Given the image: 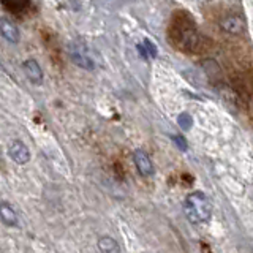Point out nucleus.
Instances as JSON below:
<instances>
[{
  "instance_id": "obj_9",
  "label": "nucleus",
  "mask_w": 253,
  "mask_h": 253,
  "mask_svg": "<svg viewBox=\"0 0 253 253\" xmlns=\"http://www.w3.org/2000/svg\"><path fill=\"white\" fill-rule=\"evenodd\" d=\"M98 250L100 253H121L119 244L109 236H103L98 239Z\"/></svg>"
},
{
  "instance_id": "obj_11",
  "label": "nucleus",
  "mask_w": 253,
  "mask_h": 253,
  "mask_svg": "<svg viewBox=\"0 0 253 253\" xmlns=\"http://www.w3.org/2000/svg\"><path fill=\"white\" fill-rule=\"evenodd\" d=\"M179 125L182 126L184 130H188L190 126H192V117H190L188 114H180L179 116Z\"/></svg>"
},
{
  "instance_id": "obj_5",
  "label": "nucleus",
  "mask_w": 253,
  "mask_h": 253,
  "mask_svg": "<svg viewBox=\"0 0 253 253\" xmlns=\"http://www.w3.org/2000/svg\"><path fill=\"white\" fill-rule=\"evenodd\" d=\"M24 71H26V76L29 78V81L35 85H40L43 83V71L42 67L38 65V62L35 59H29L24 62Z\"/></svg>"
},
{
  "instance_id": "obj_3",
  "label": "nucleus",
  "mask_w": 253,
  "mask_h": 253,
  "mask_svg": "<svg viewBox=\"0 0 253 253\" xmlns=\"http://www.w3.org/2000/svg\"><path fill=\"white\" fill-rule=\"evenodd\" d=\"M8 155L11 157V160L16 162L18 165H26L30 160V150L29 147L24 144L22 141L16 139L8 146Z\"/></svg>"
},
{
  "instance_id": "obj_12",
  "label": "nucleus",
  "mask_w": 253,
  "mask_h": 253,
  "mask_svg": "<svg viewBox=\"0 0 253 253\" xmlns=\"http://www.w3.org/2000/svg\"><path fill=\"white\" fill-rule=\"evenodd\" d=\"M172 141L176 142V146L179 147V149H182V150H187V141H185V138L184 136H172Z\"/></svg>"
},
{
  "instance_id": "obj_4",
  "label": "nucleus",
  "mask_w": 253,
  "mask_h": 253,
  "mask_svg": "<svg viewBox=\"0 0 253 253\" xmlns=\"http://www.w3.org/2000/svg\"><path fill=\"white\" fill-rule=\"evenodd\" d=\"M133 160H134V165H136V169L141 176L144 177H150L154 174V165H152V160H150V157L144 152V150H134L133 154Z\"/></svg>"
},
{
  "instance_id": "obj_1",
  "label": "nucleus",
  "mask_w": 253,
  "mask_h": 253,
  "mask_svg": "<svg viewBox=\"0 0 253 253\" xmlns=\"http://www.w3.org/2000/svg\"><path fill=\"white\" fill-rule=\"evenodd\" d=\"M184 212L190 223H193V225L206 223V221L211 218V213H212V206H211L209 198L201 192L190 193L185 198Z\"/></svg>"
},
{
  "instance_id": "obj_6",
  "label": "nucleus",
  "mask_w": 253,
  "mask_h": 253,
  "mask_svg": "<svg viewBox=\"0 0 253 253\" xmlns=\"http://www.w3.org/2000/svg\"><path fill=\"white\" fill-rule=\"evenodd\" d=\"M0 35L10 43H18L21 38L18 26H16L13 21L5 19V18L0 19Z\"/></svg>"
},
{
  "instance_id": "obj_8",
  "label": "nucleus",
  "mask_w": 253,
  "mask_h": 253,
  "mask_svg": "<svg viewBox=\"0 0 253 253\" xmlns=\"http://www.w3.org/2000/svg\"><path fill=\"white\" fill-rule=\"evenodd\" d=\"M221 27H223L228 34H242L245 29V21L241 16H229V18L223 19Z\"/></svg>"
},
{
  "instance_id": "obj_2",
  "label": "nucleus",
  "mask_w": 253,
  "mask_h": 253,
  "mask_svg": "<svg viewBox=\"0 0 253 253\" xmlns=\"http://www.w3.org/2000/svg\"><path fill=\"white\" fill-rule=\"evenodd\" d=\"M68 54H70V59L73 60V63H76L78 67H81L84 70H93L95 63L92 59V54L89 52L85 44H83V43L70 44Z\"/></svg>"
},
{
  "instance_id": "obj_10",
  "label": "nucleus",
  "mask_w": 253,
  "mask_h": 253,
  "mask_svg": "<svg viewBox=\"0 0 253 253\" xmlns=\"http://www.w3.org/2000/svg\"><path fill=\"white\" fill-rule=\"evenodd\" d=\"M142 44H144V47H146V51H147V54H149V57L150 59H155L157 57V47H155V44L152 43V42H150V40H144V43H142Z\"/></svg>"
},
{
  "instance_id": "obj_7",
  "label": "nucleus",
  "mask_w": 253,
  "mask_h": 253,
  "mask_svg": "<svg viewBox=\"0 0 253 253\" xmlns=\"http://www.w3.org/2000/svg\"><path fill=\"white\" fill-rule=\"evenodd\" d=\"M0 220H2L6 226H18L19 223L18 213H16V211L5 201L0 203Z\"/></svg>"
}]
</instances>
